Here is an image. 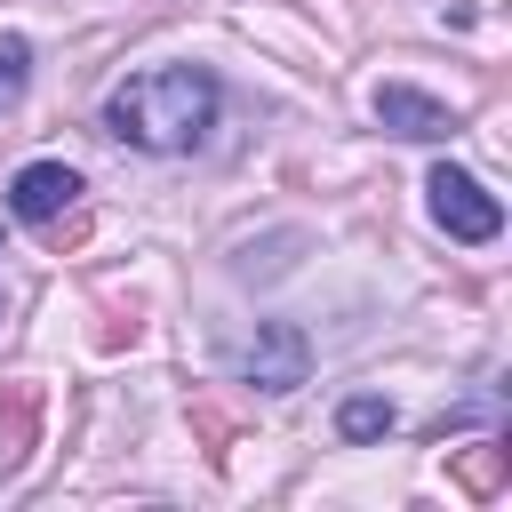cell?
Segmentation results:
<instances>
[{"label": "cell", "instance_id": "obj_1", "mask_svg": "<svg viewBox=\"0 0 512 512\" xmlns=\"http://www.w3.org/2000/svg\"><path fill=\"white\" fill-rule=\"evenodd\" d=\"M216 72L200 64H152V72H128L112 96H104V128L136 152H192L208 128H216Z\"/></svg>", "mask_w": 512, "mask_h": 512}, {"label": "cell", "instance_id": "obj_2", "mask_svg": "<svg viewBox=\"0 0 512 512\" xmlns=\"http://www.w3.org/2000/svg\"><path fill=\"white\" fill-rule=\"evenodd\" d=\"M424 200H432V224H440L448 240H496V232H504V200H496L472 168H448V160H440V168L424 176Z\"/></svg>", "mask_w": 512, "mask_h": 512}, {"label": "cell", "instance_id": "obj_3", "mask_svg": "<svg viewBox=\"0 0 512 512\" xmlns=\"http://www.w3.org/2000/svg\"><path fill=\"white\" fill-rule=\"evenodd\" d=\"M312 376V336L296 328V320H264L248 344H240V384H256V392H296Z\"/></svg>", "mask_w": 512, "mask_h": 512}, {"label": "cell", "instance_id": "obj_4", "mask_svg": "<svg viewBox=\"0 0 512 512\" xmlns=\"http://www.w3.org/2000/svg\"><path fill=\"white\" fill-rule=\"evenodd\" d=\"M376 120H384L392 136H408V144H440V136H456V112H448L440 96L408 88V80H384V88H376Z\"/></svg>", "mask_w": 512, "mask_h": 512}, {"label": "cell", "instance_id": "obj_5", "mask_svg": "<svg viewBox=\"0 0 512 512\" xmlns=\"http://www.w3.org/2000/svg\"><path fill=\"white\" fill-rule=\"evenodd\" d=\"M72 200H80V176H72L64 160H32V168H16V184H8V208H16L24 224H56Z\"/></svg>", "mask_w": 512, "mask_h": 512}, {"label": "cell", "instance_id": "obj_6", "mask_svg": "<svg viewBox=\"0 0 512 512\" xmlns=\"http://www.w3.org/2000/svg\"><path fill=\"white\" fill-rule=\"evenodd\" d=\"M336 432H344V440H384V432H392V400H376V392H352V400L336 408Z\"/></svg>", "mask_w": 512, "mask_h": 512}, {"label": "cell", "instance_id": "obj_7", "mask_svg": "<svg viewBox=\"0 0 512 512\" xmlns=\"http://www.w3.org/2000/svg\"><path fill=\"white\" fill-rule=\"evenodd\" d=\"M24 80H32V40L24 32H0V112L24 96Z\"/></svg>", "mask_w": 512, "mask_h": 512}, {"label": "cell", "instance_id": "obj_8", "mask_svg": "<svg viewBox=\"0 0 512 512\" xmlns=\"http://www.w3.org/2000/svg\"><path fill=\"white\" fill-rule=\"evenodd\" d=\"M456 472H464V488H480V496H488V488L504 480V456H496V440H480V448H472Z\"/></svg>", "mask_w": 512, "mask_h": 512}]
</instances>
